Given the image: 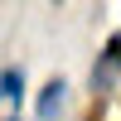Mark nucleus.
Instances as JSON below:
<instances>
[{"label": "nucleus", "instance_id": "nucleus-1", "mask_svg": "<svg viewBox=\"0 0 121 121\" xmlns=\"http://www.w3.org/2000/svg\"><path fill=\"white\" fill-rule=\"evenodd\" d=\"M19 107H24V73L5 68L0 73V121H19Z\"/></svg>", "mask_w": 121, "mask_h": 121}, {"label": "nucleus", "instance_id": "nucleus-2", "mask_svg": "<svg viewBox=\"0 0 121 121\" xmlns=\"http://www.w3.org/2000/svg\"><path fill=\"white\" fill-rule=\"evenodd\" d=\"M63 92H68V82H63V78H48V82H44L39 107H34V112H39V121H53L58 112H63Z\"/></svg>", "mask_w": 121, "mask_h": 121}, {"label": "nucleus", "instance_id": "nucleus-3", "mask_svg": "<svg viewBox=\"0 0 121 121\" xmlns=\"http://www.w3.org/2000/svg\"><path fill=\"white\" fill-rule=\"evenodd\" d=\"M107 68H116V73H121V29L107 39V48H102V73H107Z\"/></svg>", "mask_w": 121, "mask_h": 121}, {"label": "nucleus", "instance_id": "nucleus-4", "mask_svg": "<svg viewBox=\"0 0 121 121\" xmlns=\"http://www.w3.org/2000/svg\"><path fill=\"white\" fill-rule=\"evenodd\" d=\"M53 5H63V0H53Z\"/></svg>", "mask_w": 121, "mask_h": 121}]
</instances>
